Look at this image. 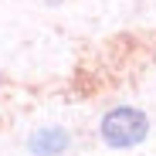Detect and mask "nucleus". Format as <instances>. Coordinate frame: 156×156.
<instances>
[{
    "label": "nucleus",
    "instance_id": "obj_1",
    "mask_svg": "<svg viewBox=\"0 0 156 156\" xmlns=\"http://www.w3.org/2000/svg\"><path fill=\"white\" fill-rule=\"evenodd\" d=\"M98 133L105 139V146H112V149H133L149 136V119H146V112H139L133 105H115L102 115Z\"/></svg>",
    "mask_w": 156,
    "mask_h": 156
},
{
    "label": "nucleus",
    "instance_id": "obj_2",
    "mask_svg": "<svg viewBox=\"0 0 156 156\" xmlns=\"http://www.w3.org/2000/svg\"><path fill=\"white\" fill-rule=\"evenodd\" d=\"M27 146H31L34 156H58V153L68 149V133H65V129H58V126H51V129L34 133Z\"/></svg>",
    "mask_w": 156,
    "mask_h": 156
}]
</instances>
